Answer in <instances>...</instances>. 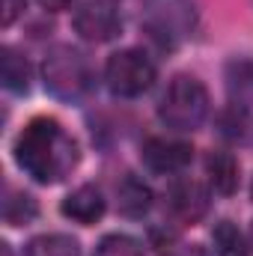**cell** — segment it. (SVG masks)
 I'll use <instances>...</instances> for the list:
<instances>
[{"mask_svg":"<svg viewBox=\"0 0 253 256\" xmlns=\"http://www.w3.org/2000/svg\"><path fill=\"white\" fill-rule=\"evenodd\" d=\"M18 167L42 185L60 182L78 164V143L63 131L57 120L39 116L21 131L15 143Z\"/></svg>","mask_w":253,"mask_h":256,"instance_id":"1","label":"cell"},{"mask_svg":"<svg viewBox=\"0 0 253 256\" xmlns=\"http://www.w3.org/2000/svg\"><path fill=\"white\" fill-rule=\"evenodd\" d=\"M208 114V92L206 86L188 78V74H176L167 86V92L161 96V104H158V116L176 131H194V128L202 126Z\"/></svg>","mask_w":253,"mask_h":256,"instance_id":"2","label":"cell"},{"mask_svg":"<svg viewBox=\"0 0 253 256\" xmlns=\"http://www.w3.org/2000/svg\"><path fill=\"white\" fill-rule=\"evenodd\" d=\"M196 24V12L190 0H146L143 9V30L164 48L179 45L188 39Z\"/></svg>","mask_w":253,"mask_h":256,"instance_id":"3","label":"cell"},{"mask_svg":"<svg viewBox=\"0 0 253 256\" xmlns=\"http://www.w3.org/2000/svg\"><path fill=\"white\" fill-rule=\"evenodd\" d=\"M104 80H108V90L114 96L134 98V96H143L155 84V66L143 51L128 48V51H120V54H114L108 60Z\"/></svg>","mask_w":253,"mask_h":256,"instance_id":"4","label":"cell"},{"mask_svg":"<svg viewBox=\"0 0 253 256\" xmlns=\"http://www.w3.org/2000/svg\"><path fill=\"white\" fill-rule=\"evenodd\" d=\"M45 86L60 98H78L90 86V63L80 51L60 45L45 60Z\"/></svg>","mask_w":253,"mask_h":256,"instance_id":"5","label":"cell"},{"mask_svg":"<svg viewBox=\"0 0 253 256\" xmlns=\"http://www.w3.org/2000/svg\"><path fill=\"white\" fill-rule=\"evenodd\" d=\"M72 24H74V30H78L86 42H110V39L122 30L120 12H116L110 3H102V0L84 3V6L74 12Z\"/></svg>","mask_w":253,"mask_h":256,"instance_id":"6","label":"cell"},{"mask_svg":"<svg viewBox=\"0 0 253 256\" xmlns=\"http://www.w3.org/2000/svg\"><path fill=\"white\" fill-rule=\"evenodd\" d=\"M167 212L179 224H196L208 212V191L194 179H179L167 191Z\"/></svg>","mask_w":253,"mask_h":256,"instance_id":"7","label":"cell"},{"mask_svg":"<svg viewBox=\"0 0 253 256\" xmlns=\"http://www.w3.org/2000/svg\"><path fill=\"white\" fill-rule=\"evenodd\" d=\"M194 158L190 143L182 140H167V137H152L143 143V164L152 173H179L185 170Z\"/></svg>","mask_w":253,"mask_h":256,"instance_id":"8","label":"cell"},{"mask_svg":"<svg viewBox=\"0 0 253 256\" xmlns=\"http://www.w3.org/2000/svg\"><path fill=\"white\" fill-rule=\"evenodd\" d=\"M63 214L78 220V224H96L104 214V196H102L98 188L84 185V188L72 191L63 200Z\"/></svg>","mask_w":253,"mask_h":256,"instance_id":"9","label":"cell"},{"mask_svg":"<svg viewBox=\"0 0 253 256\" xmlns=\"http://www.w3.org/2000/svg\"><path fill=\"white\" fill-rule=\"evenodd\" d=\"M206 173L218 194H232L238 188V164L230 152H212L206 158Z\"/></svg>","mask_w":253,"mask_h":256,"instance_id":"10","label":"cell"},{"mask_svg":"<svg viewBox=\"0 0 253 256\" xmlns=\"http://www.w3.org/2000/svg\"><path fill=\"white\" fill-rule=\"evenodd\" d=\"M116 202H120V212L128 218H140L149 212L152 206V191L137 179V176H126L120 185H116Z\"/></svg>","mask_w":253,"mask_h":256,"instance_id":"11","label":"cell"},{"mask_svg":"<svg viewBox=\"0 0 253 256\" xmlns=\"http://www.w3.org/2000/svg\"><path fill=\"white\" fill-rule=\"evenodd\" d=\"M24 256H80V244H78L72 236L48 232V236L33 238V242L24 248Z\"/></svg>","mask_w":253,"mask_h":256,"instance_id":"12","label":"cell"},{"mask_svg":"<svg viewBox=\"0 0 253 256\" xmlns=\"http://www.w3.org/2000/svg\"><path fill=\"white\" fill-rule=\"evenodd\" d=\"M0 66H3V86L12 90V92H27V86H30V63L18 51L3 48L0 51Z\"/></svg>","mask_w":253,"mask_h":256,"instance_id":"13","label":"cell"},{"mask_svg":"<svg viewBox=\"0 0 253 256\" xmlns=\"http://www.w3.org/2000/svg\"><path fill=\"white\" fill-rule=\"evenodd\" d=\"M212 242H214V256H250L248 238L232 220H220L212 232Z\"/></svg>","mask_w":253,"mask_h":256,"instance_id":"14","label":"cell"},{"mask_svg":"<svg viewBox=\"0 0 253 256\" xmlns=\"http://www.w3.org/2000/svg\"><path fill=\"white\" fill-rule=\"evenodd\" d=\"M36 214H39V206H36L33 196H27V194H15L12 200H6V208H3L6 224H12V226H24V224H30Z\"/></svg>","mask_w":253,"mask_h":256,"instance_id":"15","label":"cell"},{"mask_svg":"<svg viewBox=\"0 0 253 256\" xmlns=\"http://www.w3.org/2000/svg\"><path fill=\"white\" fill-rule=\"evenodd\" d=\"M92 256H143V248L131 238V236H122V232H114V236H104L96 248Z\"/></svg>","mask_w":253,"mask_h":256,"instance_id":"16","label":"cell"},{"mask_svg":"<svg viewBox=\"0 0 253 256\" xmlns=\"http://www.w3.org/2000/svg\"><path fill=\"white\" fill-rule=\"evenodd\" d=\"M230 90L238 98L253 96V63H232L230 66Z\"/></svg>","mask_w":253,"mask_h":256,"instance_id":"17","label":"cell"},{"mask_svg":"<svg viewBox=\"0 0 253 256\" xmlns=\"http://www.w3.org/2000/svg\"><path fill=\"white\" fill-rule=\"evenodd\" d=\"M24 12V0H3V12H0V24L9 27L18 15Z\"/></svg>","mask_w":253,"mask_h":256,"instance_id":"18","label":"cell"},{"mask_svg":"<svg viewBox=\"0 0 253 256\" xmlns=\"http://www.w3.org/2000/svg\"><path fill=\"white\" fill-rule=\"evenodd\" d=\"M42 3V9H48V12H60V9H68L72 6V0H39Z\"/></svg>","mask_w":253,"mask_h":256,"instance_id":"19","label":"cell"},{"mask_svg":"<svg viewBox=\"0 0 253 256\" xmlns=\"http://www.w3.org/2000/svg\"><path fill=\"white\" fill-rule=\"evenodd\" d=\"M250 242H253V226H250Z\"/></svg>","mask_w":253,"mask_h":256,"instance_id":"20","label":"cell"},{"mask_svg":"<svg viewBox=\"0 0 253 256\" xmlns=\"http://www.w3.org/2000/svg\"><path fill=\"white\" fill-rule=\"evenodd\" d=\"M250 194H253V185H250Z\"/></svg>","mask_w":253,"mask_h":256,"instance_id":"21","label":"cell"}]
</instances>
